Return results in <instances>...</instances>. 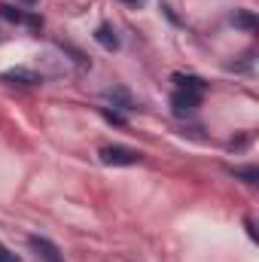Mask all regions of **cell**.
<instances>
[{"label":"cell","mask_w":259,"mask_h":262,"mask_svg":"<svg viewBox=\"0 0 259 262\" xmlns=\"http://www.w3.org/2000/svg\"><path fill=\"white\" fill-rule=\"evenodd\" d=\"M98 162L107 168H131V165L143 162V152L134 146H125V143H107L98 149Z\"/></svg>","instance_id":"1"},{"label":"cell","mask_w":259,"mask_h":262,"mask_svg":"<svg viewBox=\"0 0 259 262\" xmlns=\"http://www.w3.org/2000/svg\"><path fill=\"white\" fill-rule=\"evenodd\" d=\"M0 18L3 21H9V25H21V28H28L31 34H43V28H46V21H43V15H37V12H31V9H21L18 3H0Z\"/></svg>","instance_id":"2"},{"label":"cell","mask_w":259,"mask_h":262,"mask_svg":"<svg viewBox=\"0 0 259 262\" xmlns=\"http://www.w3.org/2000/svg\"><path fill=\"white\" fill-rule=\"evenodd\" d=\"M0 82L9 89H37V85H43V76L31 67H6L0 73Z\"/></svg>","instance_id":"3"},{"label":"cell","mask_w":259,"mask_h":262,"mask_svg":"<svg viewBox=\"0 0 259 262\" xmlns=\"http://www.w3.org/2000/svg\"><path fill=\"white\" fill-rule=\"evenodd\" d=\"M201 101H204V95L174 89V92H171V113H174L177 119H189V116H195V113H198Z\"/></svg>","instance_id":"4"},{"label":"cell","mask_w":259,"mask_h":262,"mask_svg":"<svg viewBox=\"0 0 259 262\" xmlns=\"http://www.w3.org/2000/svg\"><path fill=\"white\" fill-rule=\"evenodd\" d=\"M28 247H31V253L40 262H64L61 247L52 238H46V235H28Z\"/></svg>","instance_id":"5"},{"label":"cell","mask_w":259,"mask_h":262,"mask_svg":"<svg viewBox=\"0 0 259 262\" xmlns=\"http://www.w3.org/2000/svg\"><path fill=\"white\" fill-rule=\"evenodd\" d=\"M104 101H107L113 110H119V113H134V110H140V101L131 95L128 89H122V85L107 89V92H104Z\"/></svg>","instance_id":"6"},{"label":"cell","mask_w":259,"mask_h":262,"mask_svg":"<svg viewBox=\"0 0 259 262\" xmlns=\"http://www.w3.org/2000/svg\"><path fill=\"white\" fill-rule=\"evenodd\" d=\"M171 82H174V89L195 92V95H204V92H207V79H201V76H195V73H183V70L171 73Z\"/></svg>","instance_id":"7"},{"label":"cell","mask_w":259,"mask_h":262,"mask_svg":"<svg viewBox=\"0 0 259 262\" xmlns=\"http://www.w3.org/2000/svg\"><path fill=\"white\" fill-rule=\"evenodd\" d=\"M95 43L101 46V49H107V52H116L119 49V37H116V28L113 25H107V21H101L98 28H95Z\"/></svg>","instance_id":"8"},{"label":"cell","mask_w":259,"mask_h":262,"mask_svg":"<svg viewBox=\"0 0 259 262\" xmlns=\"http://www.w3.org/2000/svg\"><path fill=\"white\" fill-rule=\"evenodd\" d=\"M232 25H235V28H241V31H247V34H253V31L259 28L253 9H235V12H232Z\"/></svg>","instance_id":"9"},{"label":"cell","mask_w":259,"mask_h":262,"mask_svg":"<svg viewBox=\"0 0 259 262\" xmlns=\"http://www.w3.org/2000/svg\"><path fill=\"white\" fill-rule=\"evenodd\" d=\"M229 174H232L235 180L247 183V186H256V183H259V171H256V165H235V168H229Z\"/></svg>","instance_id":"10"},{"label":"cell","mask_w":259,"mask_h":262,"mask_svg":"<svg viewBox=\"0 0 259 262\" xmlns=\"http://www.w3.org/2000/svg\"><path fill=\"white\" fill-rule=\"evenodd\" d=\"M101 116L110 122V125H119V128H125L128 125V116L125 113H119V110H110V107H101Z\"/></svg>","instance_id":"11"},{"label":"cell","mask_w":259,"mask_h":262,"mask_svg":"<svg viewBox=\"0 0 259 262\" xmlns=\"http://www.w3.org/2000/svg\"><path fill=\"white\" fill-rule=\"evenodd\" d=\"M247 143H250V134H244V137H238V140L232 137V140H229V149H232V152H238V149H244Z\"/></svg>","instance_id":"12"},{"label":"cell","mask_w":259,"mask_h":262,"mask_svg":"<svg viewBox=\"0 0 259 262\" xmlns=\"http://www.w3.org/2000/svg\"><path fill=\"white\" fill-rule=\"evenodd\" d=\"M0 262H21V259H18V256H15L6 244H0Z\"/></svg>","instance_id":"13"},{"label":"cell","mask_w":259,"mask_h":262,"mask_svg":"<svg viewBox=\"0 0 259 262\" xmlns=\"http://www.w3.org/2000/svg\"><path fill=\"white\" fill-rule=\"evenodd\" d=\"M159 9H162V12H165V15H168V21H171V25H180V18H177V15H174V9H171V3H162V6H159Z\"/></svg>","instance_id":"14"},{"label":"cell","mask_w":259,"mask_h":262,"mask_svg":"<svg viewBox=\"0 0 259 262\" xmlns=\"http://www.w3.org/2000/svg\"><path fill=\"white\" fill-rule=\"evenodd\" d=\"M244 229H247V238H250V241H256V226H253V220H250V216H244Z\"/></svg>","instance_id":"15"},{"label":"cell","mask_w":259,"mask_h":262,"mask_svg":"<svg viewBox=\"0 0 259 262\" xmlns=\"http://www.w3.org/2000/svg\"><path fill=\"white\" fill-rule=\"evenodd\" d=\"M119 3H122V6H128V9H140L146 0H119Z\"/></svg>","instance_id":"16"},{"label":"cell","mask_w":259,"mask_h":262,"mask_svg":"<svg viewBox=\"0 0 259 262\" xmlns=\"http://www.w3.org/2000/svg\"><path fill=\"white\" fill-rule=\"evenodd\" d=\"M18 3H25V6H34V3H37V0H18Z\"/></svg>","instance_id":"17"}]
</instances>
